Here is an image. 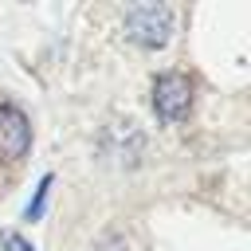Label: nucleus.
<instances>
[{
  "instance_id": "nucleus-1",
  "label": "nucleus",
  "mask_w": 251,
  "mask_h": 251,
  "mask_svg": "<svg viewBox=\"0 0 251 251\" xmlns=\"http://www.w3.org/2000/svg\"><path fill=\"white\" fill-rule=\"evenodd\" d=\"M169 31H173V8L165 4H133L126 8V35L145 47V51H157L169 43Z\"/></svg>"
},
{
  "instance_id": "nucleus-2",
  "label": "nucleus",
  "mask_w": 251,
  "mask_h": 251,
  "mask_svg": "<svg viewBox=\"0 0 251 251\" xmlns=\"http://www.w3.org/2000/svg\"><path fill=\"white\" fill-rule=\"evenodd\" d=\"M188 110H192V82H188V75L161 71L153 78V114H157V122L176 126V122L188 118Z\"/></svg>"
},
{
  "instance_id": "nucleus-3",
  "label": "nucleus",
  "mask_w": 251,
  "mask_h": 251,
  "mask_svg": "<svg viewBox=\"0 0 251 251\" xmlns=\"http://www.w3.org/2000/svg\"><path fill=\"white\" fill-rule=\"evenodd\" d=\"M31 149V122L20 106L0 102V161L20 165Z\"/></svg>"
},
{
  "instance_id": "nucleus-4",
  "label": "nucleus",
  "mask_w": 251,
  "mask_h": 251,
  "mask_svg": "<svg viewBox=\"0 0 251 251\" xmlns=\"http://www.w3.org/2000/svg\"><path fill=\"white\" fill-rule=\"evenodd\" d=\"M51 184H55V176L47 173V176L39 180V188H35V200L24 208V216H27V220H39V216H43V208H47V196H51Z\"/></svg>"
},
{
  "instance_id": "nucleus-5",
  "label": "nucleus",
  "mask_w": 251,
  "mask_h": 251,
  "mask_svg": "<svg viewBox=\"0 0 251 251\" xmlns=\"http://www.w3.org/2000/svg\"><path fill=\"white\" fill-rule=\"evenodd\" d=\"M0 251H35V247H31V243H27L20 231L4 227V231H0Z\"/></svg>"
}]
</instances>
